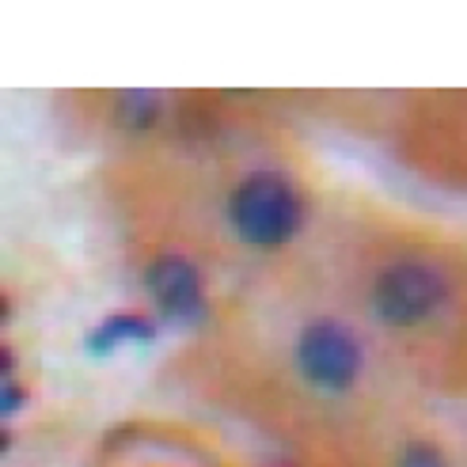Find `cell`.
<instances>
[{
	"instance_id": "cell-6",
	"label": "cell",
	"mask_w": 467,
	"mask_h": 467,
	"mask_svg": "<svg viewBox=\"0 0 467 467\" xmlns=\"http://www.w3.org/2000/svg\"><path fill=\"white\" fill-rule=\"evenodd\" d=\"M400 467H449V463L441 456V449L430 445V441H410V445H403V452H400Z\"/></svg>"
},
{
	"instance_id": "cell-4",
	"label": "cell",
	"mask_w": 467,
	"mask_h": 467,
	"mask_svg": "<svg viewBox=\"0 0 467 467\" xmlns=\"http://www.w3.org/2000/svg\"><path fill=\"white\" fill-rule=\"evenodd\" d=\"M145 289L156 300L160 316H168L171 323H198L205 316L202 277L191 263L179 259V254H160L156 263H149Z\"/></svg>"
},
{
	"instance_id": "cell-8",
	"label": "cell",
	"mask_w": 467,
	"mask_h": 467,
	"mask_svg": "<svg viewBox=\"0 0 467 467\" xmlns=\"http://www.w3.org/2000/svg\"><path fill=\"white\" fill-rule=\"evenodd\" d=\"M19 403H23V391L8 380L5 384V400H0V410H5V414H12V410H19Z\"/></svg>"
},
{
	"instance_id": "cell-1",
	"label": "cell",
	"mask_w": 467,
	"mask_h": 467,
	"mask_svg": "<svg viewBox=\"0 0 467 467\" xmlns=\"http://www.w3.org/2000/svg\"><path fill=\"white\" fill-rule=\"evenodd\" d=\"M305 205H300L296 186L274 171L247 175L228 198V221L247 247H282L296 236Z\"/></svg>"
},
{
	"instance_id": "cell-3",
	"label": "cell",
	"mask_w": 467,
	"mask_h": 467,
	"mask_svg": "<svg viewBox=\"0 0 467 467\" xmlns=\"http://www.w3.org/2000/svg\"><path fill=\"white\" fill-rule=\"evenodd\" d=\"M300 372L323 391H346L361 372V346L335 319H316L300 331L296 342Z\"/></svg>"
},
{
	"instance_id": "cell-7",
	"label": "cell",
	"mask_w": 467,
	"mask_h": 467,
	"mask_svg": "<svg viewBox=\"0 0 467 467\" xmlns=\"http://www.w3.org/2000/svg\"><path fill=\"white\" fill-rule=\"evenodd\" d=\"M122 110H130V122H133V126H149V119L156 114V103L149 99V91H130L126 103H122Z\"/></svg>"
},
{
	"instance_id": "cell-2",
	"label": "cell",
	"mask_w": 467,
	"mask_h": 467,
	"mask_svg": "<svg viewBox=\"0 0 467 467\" xmlns=\"http://www.w3.org/2000/svg\"><path fill=\"white\" fill-rule=\"evenodd\" d=\"M449 285L426 263H395L372 282V312L388 327H418L445 305Z\"/></svg>"
},
{
	"instance_id": "cell-5",
	"label": "cell",
	"mask_w": 467,
	"mask_h": 467,
	"mask_svg": "<svg viewBox=\"0 0 467 467\" xmlns=\"http://www.w3.org/2000/svg\"><path fill=\"white\" fill-rule=\"evenodd\" d=\"M156 331L145 316H110L107 323H99L96 331L88 335V349L91 354H110L114 346L122 342H149Z\"/></svg>"
}]
</instances>
